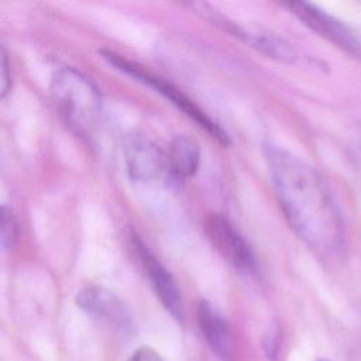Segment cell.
<instances>
[{
	"label": "cell",
	"mask_w": 361,
	"mask_h": 361,
	"mask_svg": "<svg viewBox=\"0 0 361 361\" xmlns=\"http://www.w3.org/2000/svg\"><path fill=\"white\" fill-rule=\"evenodd\" d=\"M51 97L65 124L78 135H93L102 116L97 86L75 68L59 69L51 80Z\"/></svg>",
	"instance_id": "cell-2"
},
{
	"label": "cell",
	"mask_w": 361,
	"mask_h": 361,
	"mask_svg": "<svg viewBox=\"0 0 361 361\" xmlns=\"http://www.w3.org/2000/svg\"><path fill=\"white\" fill-rule=\"evenodd\" d=\"M123 154L127 173L133 180L154 182L171 171L168 154L145 135H128L123 145Z\"/></svg>",
	"instance_id": "cell-6"
},
{
	"label": "cell",
	"mask_w": 361,
	"mask_h": 361,
	"mask_svg": "<svg viewBox=\"0 0 361 361\" xmlns=\"http://www.w3.org/2000/svg\"><path fill=\"white\" fill-rule=\"evenodd\" d=\"M168 161L172 173L180 178L193 176L200 164L199 142L188 134L176 135L169 145Z\"/></svg>",
	"instance_id": "cell-11"
},
{
	"label": "cell",
	"mask_w": 361,
	"mask_h": 361,
	"mask_svg": "<svg viewBox=\"0 0 361 361\" xmlns=\"http://www.w3.org/2000/svg\"><path fill=\"white\" fill-rule=\"evenodd\" d=\"M196 317L197 324L212 350L220 357L227 358L230 354V331L221 313L207 300H200L196 309Z\"/></svg>",
	"instance_id": "cell-10"
},
{
	"label": "cell",
	"mask_w": 361,
	"mask_h": 361,
	"mask_svg": "<svg viewBox=\"0 0 361 361\" xmlns=\"http://www.w3.org/2000/svg\"><path fill=\"white\" fill-rule=\"evenodd\" d=\"M100 55L117 71L134 78L135 80H138L144 85L154 87L158 93H161L165 99H168L176 109H179L185 116H188L202 130H204L212 138L217 140V142H220L221 145H226V147L230 144V135L227 134V131L216 120H213L209 114H206L204 110H202L190 97H188L173 83L149 72L147 68L124 58L123 55H120L117 52L103 49V51H100Z\"/></svg>",
	"instance_id": "cell-3"
},
{
	"label": "cell",
	"mask_w": 361,
	"mask_h": 361,
	"mask_svg": "<svg viewBox=\"0 0 361 361\" xmlns=\"http://www.w3.org/2000/svg\"><path fill=\"white\" fill-rule=\"evenodd\" d=\"M319 361H327V360H319Z\"/></svg>",
	"instance_id": "cell-15"
},
{
	"label": "cell",
	"mask_w": 361,
	"mask_h": 361,
	"mask_svg": "<svg viewBox=\"0 0 361 361\" xmlns=\"http://www.w3.org/2000/svg\"><path fill=\"white\" fill-rule=\"evenodd\" d=\"M18 238V223L11 207L1 204L0 209V241L4 251L13 250Z\"/></svg>",
	"instance_id": "cell-12"
},
{
	"label": "cell",
	"mask_w": 361,
	"mask_h": 361,
	"mask_svg": "<svg viewBox=\"0 0 361 361\" xmlns=\"http://www.w3.org/2000/svg\"><path fill=\"white\" fill-rule=\"evenodd\" d=\"M204 233L213 248L234 269L251 274L257 269L255 255L240 231L221 214H209L204 220Z\"/></svg>",
	"instance_id": "cell-5"
},
{
	"label": "cell",
	"mask_w": 361,
	"mask_h": 361,
	"mask_svg": "<svg viewBox=\"0 0 361 361\" xmlns=\"http://www.w3.org/2000/svg\"><path fill=\"white\" fill-rule=\"evenodd\" d=\"M131 241L158 299L176 320H183V302L175 278L138 235L133 234Z\"/></svg>",
	"instance_id": "cell-8"
},
{
	"label": "cell",
	"mask_w": 361,
	"mask_h": 361,
	"mask_svg": "<svg viewBox=\"0 0 361 361\" xmlns=\"http://www.w3.org/2000/svg\"><path fill=\"white\" fill-rule=\"evenodd\" d=\"M286 7L312 31L354 58L361 59V35L344 21L306 1H289L286 3Z\"/></svg>",
	"instance_id": "cell-4"
},
{
	"label": "cell",
	"mask_w": 361,
	"mask_h": 361,
	"mask_svg": "<svg viewBox=\"0 0 361 361\" xmlns=\"http://www.w3.org/2000/svg\"><path fill=\"white\" fill-rule=\"evenodd\" d=\"M204 13L210 14V18L220 25L223 30H226L227 32H230L231 35L240 38L243 42H245L248 47L257 49L258 52L264 54L268 58L276 59L279 62H286V63H292L296 61L298 58V52L296 49L283 38L278 37L274 32H269L267 30L258 28V27H247V25H240L234 21L227 20L223 16H213L210 7L209 11L206 10L204 4H199Z\"/></svg>",
	"instance_id": "cell-7"
},
{
	"label": "cell",
	"mask_w": 361,
	"mask_h": 361,
	"mask_svg": "<svg viewBox=\"0 0 361 361\" xmlns=\"http://www.w3.org/2000/svg\"><path fill=\"white\" fill-rule=\"evenodd\" d=\"M76 305L93 317L103 320L116 330L127 331L131 327L130 313L120 298L100 285L82 288L75 296Z\"/></svg>",
	"instance_id": "cell-9"
},
{
	"label": "cell",
	"mask_w": 361,
	"mask_h": 361,
	"mask_svg": "<svg viewBox=\"0 0 361 361\" xmlns=\"http://www.w3.org/2000/svg\"><path fill=\"white\" fill-rule=\"evenodd\" d=\"M127 361H165L159 353H157L154 348L142 345L137 348Z\"/></svg>",
	"instance_id": "cell-14"
},
{
	"label": "cell",
	"mask_w": 361,
	"mask_h": 361,
	"mask_svg": "<svg viewBox=\"0 0 361 361\" xmlns=\"http://www.w3.org/2000/svg\"><path fill=\"white\" fill-rule=\"evenodd\" d=\"M11 87V68L8 62V56L4 48H1V85H0V96L4 99Z\"/></svg>",
	"instance_id": "cell-13"
},
{
	"label": "cell",
	"mask_w": 361,
	"mask_h": 361,
	"mask_svg": "<svg viewBox=\"0 0 361 361\" xmlns=\"http://www.w3.org/2000/svg\"><path fill=\"white\" fill-rule=\"evenodd\" d=\"M265 158L290 228L320 259L337 258L344 248V224L322 175L283 148L268 145Z\"/></svg>",
	"instance_id": "cell-1"
}]
</instances>
